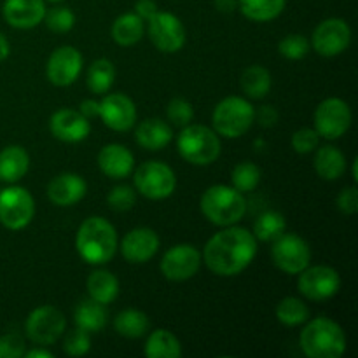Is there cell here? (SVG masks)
<instances>
[{"label":"cell","instance_id":"6da1fadb","mask_svg":"<svg viewBox=\"0 0 358 358\" xmlns=\"http://www.w3.org/2000/svg\"><path fill=\"white\" fill-rule=\"evenodd\" d=\"M257 255V238L245 227L227 226L213 234L205 245L201 257L206 268L219 276L243 273Z\"/></svg>","mask_w":358,"mask_h":358},{"label":"cell","instance_id":"7a4b0ae2","mask_svg":"<svg viewBox=\"0 0 358 358\" xmlns=\"http://www.w3.org/2000/svg\"><path fill=\"white\" fill-rule=\"evenodd\" d=\"M117 247V233L107 219L90 217L80 224L76 236V248L80 259L87 264H107L115 255Z\"/></svg>","mask_w":358,"mask_h":358},{"label":"cell","instance_id":"3957f363","mask_svg":"<svg viewBox=\"0 0 358 358\" xmlns=\"http://www.w3.org/2000/svg\"><path fill=\"white\" fill-rule=\"evenodd\" d=\"M299 345L308 358H339L346 352V334L334 320L318 317L301 331Z\"/></svg>","mask_w":358,"mask_h":358},{"label":"cell","instance_id":"277c9868","mask_svg":"<svg viewBox=\"0 0 358 358\" xmlns=\"http://www.w3.org/2000/svg\"><path fill=\"white\" fill-rule=\"evenodd\" d=\"M199 208L205 219L213 226L227 227L240 222L247 213V199L243 192L231 185L217 184L206 189L199 199Z\"/></svg>","mask_w":358,"mask_h":358},{"label":"cell","instance_id":"5b68a950","mask_svg":"<svg viewBox=\"0 0 358 358\" xmlns=\"http://www.w3.org/2000/svg\"><path fill=\"white\" fill-rule=\"evenodd\" d=\"M177 149L187 163L194 166H208L219 159L222 143L213 129L203 124H187L178 135Z\"/></svg>","mask_w":358,"mask_h":358},{"label":"cell","instance_id":"8992f818","mask_svg":"<svg viewBox=\"0 0 358 358\" xmlns=\"http://www.w3.org/2000/svg\"><path fill=\"white\" fill-rule=\"evenodd\" d=\"M255 121V108L241 96H227L217 103L212 114L213 131L224 138H240Z\"/></svg>","mask_w":358,"mask_h":358},{"label":"cell","instance_id":"52a82bcc","mask_svg":"<svg viewBox=\"0 0 358 358\" xmlns=\"http://www.w3.org/2000/svg\"><path fill=\"white\" fill-rule=\"evenodd\" d=\"M135 189L147 199L159 201L170 198L177 189V175L161 161H147L135 171Z\"/></svg>","mask_w":358,"mask_h":358},{"label":"cell","instance_id":"ba28073f","mask_svg":"<svg viewBox=\"0 0 358 358\" xmlns=\"http://www.w3.org/2000/svg\"><path fill=\"white\" fill-rule=\"evenodd\" d=\"M273 264L287 275H299L310 266L311 248L301 236L294 233H283L273 241Z\"/></svg>","mask_w":358,"mask_h":358},{"label":"cell","instance_id":"9c48e42d","mask_svg":"<svg viewBox=\"0 0 358 358\" xmlns=\"http://www.w3.org/2000/svg\"><path fill=\"white\" fill-rule=\"evenodd\" d=\"M35 215L34 196L24 187H7L0 191V224L10 231L24 229Z\"/></svg>","mask_w":358,"mask_h":358},{"label":"cell","instance_id":"30bf717a","mask_svg":"<svg viewBox=\"0 0 358 358\" xmlns=\"http://www.w3.org/2000/svg\"><path fill=\"white\" fill-rule=\"evenodd\" d=\"M65 315L55 306H41L31 311L24 324L28 339L38 346L55 345L65 334Z\"/></svg>","mask_w":358,"mask_h":358},{"label":"cell","instance_id":"8fae6325","mask_svg":"<svg viewBox=\"0 0 358 358\" xmlns=\"http://www.w3.org/2000/svg\"><path fill=\"white\" fill-rule=\"evenodd\" d=\"M297 289L306 299L324 303L332 299L341 289V276L331 266H308L299 273Z\"/></svg>","mask_w":358,"mask_h":358},{"label":"cell","instance_id":"7c38bea8","mask_svg":"<svg viewBox=\"0 0 358 358\" xmlns=\"http://www.w3.org/2000/svg\"><path fill=\"white\" fill-rule=\"evenodd\" d=\"M350 126H352V110L341 98H327L315 110V129L324 138H341Z\"/></svg>","mask_w":358,"mask_h":358},{"label":"cell","instance_id":"4fadbf2b","mask_svg":"<svg viewBox=\"0 0 358 358\" xmlns=\"http://www.w3.org/2000/svg\"><path fill=\"white\" fill-rule=\"evenodd\" d=\"M350 42H352V30L348 23L341 17H329L315 28L310 44L320 56L332 58L345 52L350 48Z\"/></svg>","mask_w":358,"mask_h":358},{"label":"cell","instance_id":"5bb4252c","mask_svg":"<svg viewBox=\"0 0 358 358\" xmlns=\"http://www.w3.org/2000/svg\"><path fill=\"white\" fill-rule=\"evenodd\" d=\"M147 23L150 41L161 52L173 55L185 45V28L175 14L157 10Z\"/></svg>","mask_w":358,"mask_h":358},{"label":"cell","instance_id":"9a60e30c","mask_svg":"<svg viewBox=\"0 0 358 358\" xmlns=\"http://www.w3.org/2000/svg\"><path fill=\"white\" fill-rule=\"evenodd\" d=\"M201 262V252L194 245L182 243L166 250L159 268L164 278L170 282H185L199 271Z\"/></svg>","mask_w":358,"mask_h":358},{"label":"cell","instance_id":"2e32d148","mask_svg":"<svg viewBox=\"0 0 358 358\" xmlns=\"http://www.w3.org/2000/svg\"><path fill=\"white\" fill-rule=\"evenodd\" d=\"M80 70H83V55L72 45H62L49 56L45 76L51 84L65 87L76 83Z\"/></svg>","mask_w":358,"mask_h":358},{"label":"cell","instance_id":"e0dca14e","mask_svg":"<svg viewBox=\"0 0 358 358\" xmlns=\"http://www.w3.org/2000/svg\"><path fill=\"white\" fill-rule=\"evenodd\" d=\"M107 128L114 131H129L136 122L135 101L124 93H110L100 100V114Z\"/></svg>","mask_w":358,"mask_h":358},{"label":"cell","instance_id":"ac0fdd59","mask_svg":"<svg viewBox=\"0 0 358 358\" xmlns=\"http://www.w3.org/2000/svg\"><path fill=\"white\" fill-rule=\"evenodd\" d=\"M49 129L52 136L66 143H79L91 133L90 119L73 108H59L49 119Z\"/></svg>","mask_w":358,"mask_h":358},{"label":"cell","instance_id":"d6986e66","mask_svg":"<svg viewBox=\"0 0 358 358\" xmlns=\"http://www.w3.org/2000/svg\"><path fill=\"white\" fill-rule=\"evenodd\" d=\"M159 250V236L150 227L131 229L121 241V254L129 264H145Z\"/></svg>","mask_w":358,"mask_h":358},{"label":"cell","instance_id":"ffe728a7","mask_svg":"<svg viewBox=\"0 0 358 358\" xmlns=\"http://www.w3.org/2000/svg\"><path fill=\"white\" fill-rule=\"evenodd\" d=\"M44 0H6L2 7L3 20L17 30H30L42 23L45 14Z\"/></svg>","mask_w":358,"mask_h":358},{"label":"cell","instance_id":"44dd1931","mask_svg":"<svg viewBox=\"0 0 358 358\" xmlns=\"http://www.w3.org/2000/svg\"><path fill=\"white\" fill-rule=\"evenodd\" d=\"M98 166L114 180L129 177L135 170V156L121 143H108L98 152Z\"/></svg>","mask_w":358,"mask_h":358},{"label":"cell","instance_id":"7402d4cb","mask_svg":"<svg viewBox=\"0 0 358 358\" xmlns=\"http://www.w3.org/2000/svg\"><path fill=\"white\" fill-rule=\"evenodd\" d=\"M87 184L77 173H59L48 185V198L56 206H72L86 196Z\"/></svg>","mask_w":358,"mask_h":358},{"label":"cell","instance_id":"603a6c76","mask_svg":"<svg viewBox=\"0 0 358 358\" xmlns=\"http://www.w3.org/2000/svg\"><path fill=\"white\" fill-rule=\"evenodd\" d=\"M135 138L142 149L156 152V150L164 149L173 140V129L163 119H145L136 126Z\"/></svg>","mask_w":358,"mask_h":358},{"label":"cell","instance_id":"cb8c5ba5","mask_svg":"<svg viewBox=\"0 0 358 358\" xmlns=\"http://www.w3.org/2000/svg\"><path fill=\"white\" fill-rule=\"evenodd\" d=\"M30 166L28 152L20 145H9L0 152V180L16 184L27 175Z\"/></svg>","mask_w":358,"mask_h":358},{"label":"cell","instance_id":"d4e9b609","mask_svg":"<svg viewBox=\"0 0 358 358\" xmlns=\"http://www.w3.org/2000/svg\"><path fill=\"white\" fill-rule=\"evenodd\" d=\"M315 170L324 180H338L346 171L345 152L334 145H324L315 154Z\"/></svg>","mask_w":358,"mask_h":358},{"label":"cell","instance_id":"484cf974","mask_svg":"<svg viewBox=\"0 0 358 358\" xmlns=\"http://www.w3.org/2000/svg\"><path fill=\"white\" fill-rule=\"evenodd\" d=\"M73 322L79 329L90 332V334H96V332L103 331L107 325V310L105 304L96 303L94 299H84L77 304L76 311H73Z\"/></svg>","mask_w":358,"mask_h":358},{"label":"cell","instance_id":"4316f807","mask_svg":"<svg viewBox=\"0 0 358 358\" xmlns=\"http://www.w3.org/2000/svg\"><path fill=\"white\" fill-rule=\"evenodd\" d=\"M145 21L135 13L121 14L117 20L112 24V38L115 44L122 45V48H129L135 45L136 42L142 41L143 34H145Z\"/></svg>","mask_w":358,"mask_h":358},{"label":"cell","instance_id":"83f0119b","mask_svg":"<svg viewBox=\"0 0 358 358\" xmlns=\"http://www.w3.org/2000/svg\"><path fill=\"white\" fill-rule=\"evenodd\" d=\"M86 287L91 299L105 304V306L114 303L115 297L119 296V280L107 269H98V271L91 273Z\"/></svg>","mask_w":358,"mask_h":358},{"label":"cell","instance_id":"f1b7e54d","mask_svg":"<svg viewBox=\"0 0 358 358\" xmlns=\"http://www.w3.org/2000/svg\"><path fill=\"white\" fill-rule=\"evenodd\" d=\"M143 355L147 358H180L182 345L173 332L157 329L147 339Z\"/></svg>","mask_w":358,"mask_h":358},{"label":"cell","instance_id":"f546056e","mask_svg":"<svg viewBox=\"0 0 358 358\" xmlns=\"http://www.w3.org/2000/svg\"><path fill=\"white\" fill-rule=\"evenodd\" d=\"M271 73L264 66L252 65L241 73V90L252 100H262L271 91Z\"/></svg>","mask_w":358,"mask_h":358},{"label":"cell","instance_id":"4dcf8cb0","mask_svg":"<svg viewBox=\"0 0 358 358\" xmlns=\"http://www.w3.org/2000/svg\"><path fill=\"white\" fill-rule=\"evenodd\" d=\"M285 2L287 0H238V7L248 20L266 23L283 13Z\"/></svg>","mask_w":358,"mask_h":358},{"label":"cell","instance_id":"1f68e13d","mask_svg":"<svg viewBox=\"0 0 358 358\" xmlns=\"http://www.w3.org/2000/svg\"><path fill=\"white\" fill-rule=\"evenodd\" d=\"M149 327V317H147L143 311L133 310V308L121 311V313L114 318L115 332L128 339L142 338V336L147 334Z\"/></svg>","mask_w":358,"mask_h":358},{"label":"cell","instance_id":"d6a6232c","mask_svg":"<svg viewBox=\"0 0 358 358\" xmlns=\"http://www.w3.org/2000/svg\"><path fill=\"white\" fill-rule=\"evenodd\" d=\"M115 80V66L110 59L100 58L87 69V90L94 94H105Z\"/></svg>","mask_w":358,"mask_h":358},{"label":"cell","instance_id":"836d02e7","mask_svg":"<svg viewBox=\"0 0 358 358\" xmlns=\"http://www.w3.org/2000/svg\"><path fill=\"white\" fill-rule=\"evenodd\" d=\"M287 231V220L283 217V213L275 212V210H269L264 212L262 215L257 217L254 224V236L257 238V241H266V243H273L276 238L282 236Z\"/></svg>","mask_w":358,"mask_h":358},{"label":"cell","instance_id":"e575fe53","mask_svg":"<svg viewBox=\"0 0 358 358\" xmlns=\"http://www.w3.org/2000/svg\"><path fill=\"white\" fill-rule=\"evenodd\" d=\"M276 318L280 324L287 327H297L308 322L310 318V308L297 297H285L276 306Z\"/></svg>","mask_w":358,"mask_h":358},{"label":"cell","instance_id":"d590c367","mask_svg":"<svg viewBox=\"0 0 358 358\" xmlns=\"http://www.w3.org/2000/svg\"><path fill=\"white\" fill-rule=\"evenodd\" d=\"M231 182H233V187L240 192H252L261 182V168L257 164L250 163V161H243V163H238L233 168V173H231Z\"/></svg>","mask_w":358,"mask_h":358},{"label":"cell","instance_id":"8d00e7d4","mask_svg":"<svg viewBox=\"0 0 358 358\" xmlns=\"http://www.w3.org/2000/svg\"><path fill=\"white\" fill-rule=\"evenodd\" d=\"M45 27L55 34H66L76 24V14L69 9V7H52V9L45 10L44 20Z\"/></svg>","mask_w":358,"mask_h":358},{"label":"cell","instance_id":"74e56055","mask_svg":"<svg viewBox=\"0 0 358 358\" xmlns=\"http://www.w3.org/2000/svg\"><path fill=\"white\" fill-rule=\"evenodd\" d=\"M310 41H308L304 35L299 34H290L287 37H283L278 44V51L283 58L292 59V62H297V59H303L304 56L310 52Z\"/></svg>","mask_w":358,"mask_h":358},{"label":"cell","instance_id":"f35d334b","mask_svg":"<svg viewBox=\"0 0 358 358\" xmlns=\"http://www.w3.org/2000/svg\"><path fill=\"white\" fill-rule=\"evenodd\" d=\"M91 350L90 332L77 327L76 331H70L63 341V352L70 357H84Z\"/></svg>","mask_w":358,"mask_h":358},{"label":"cell","instance_id":"ab89813d","mask_svg":"<svg viewBox=\"0 0 358 358\" xmlns=\"http://www.w3.org/2000/svg\"><path fill=\"white\" fill-rule=\"evenodd\" d=\"M107 203L114 212H128L135 206L136 192L129 185H115L107 196Z\"/></svg>","mask_w":358,"mask_h":358},{"label":"cell","instance_id":"60d3db41","mask_svg":"<svg viewBox=\"0 0 358 358\" xmlns=\"http://www.w3.org/2000/svg\"><path fill=\"white\" fill-rule=\"evenodd\" d=\"M166 115L175 126H184L191 124L192 117H194V108H192L191 101H187L185 98H173V100L168 103Z\"/></svg>","mask_w":358,"mask_h":358},{"label":"cell","instance_id":"b9f144b4","mask_svg":"<svg viewBox=\"0 0 358 358\" xmlns=\"http://www.w3.org/2000/svg\"><path fill=\"white\" fill-rule=\"evenodd\" d=\"M320 142V135L315 128H301L292 135V147L297 154L313 152Z\"/></svg>","mask_w":358,"mask_h":358},{"label":"cell","instance_id":"7bdbcfd3","mask_svg":"<svg viewBox=\"0 0 358 358\" xmlns=\"http://www.w3.org/2000/svg\"><path fill=\"white\" fill-rule=\"evenodd\" d=\"M27 352L24 339L16 332H9L0 338V358H21Z\"/></svg>","mask_w":358,"mask_h":358},{"label":"cell","instance_id":"ee69618b","mask_svg":"<svg viewBox=\"0 0 358 358\" xmlns=\"http://www.w3.org/2000/svg\"><path fill=\"white\" fill-rule=\"evenodd\" d=\"M336 205H338L339 212L345 215H355L358 212V191L355 185L343 189L336 199Z\"/></svg>","mask_w":358,"mask_h":358},{"label":"cell","instance_id":"f6af8a7d","mask_svg":"<svg viewBox=\"0 0 358 358\" xmlns=\"http://www.w3.org/2000/svg\"><path fill=\"white\" fill-rule=\"evenodd\" d=\"M255 119H257L259 124L264 126V128H271V126H275L276 121H278V112H276V108L271 107V105H264V107H261L259 110H255Z\"/></svg>","mask_w":358,"mask_h":358},{"label":"cell","instance_id":"bcb514c9","mask_svg":"<svg viewBox=\"0 0 358 358\" xmlns=\"http://www.w3.org/2000/svg\"><path fill=\"white\" fill-rule=\"evenodd\" d=\"M157 3L154 0H138L135 6V14H138L143 21H149L157 13Z\"/></svg>","mask_w":358,"mask_h":358},{"label":"cell","instance_id":"7dc6e473","mask_svg":"<svg viewBox=\"0 0 358 358\" xmlns=\"http://www.w3.org/2000/svg\"><path fill=\"white\" fill-rule=\"evenodd\" d=\"M79 112L87 119L98 117V114H100V101L93 100V98H87V100H84L83 103H80Z\"/></svg>","mask_w":358,"mask_h":358},{"label":"cell","instance_id":"c3c4849f","mask_svg":"<svg viewBox=\"0 0 358 358\" xmlns=\"http://www.w3.org/2000/svg\"><path fill=\"white\" fill-rule=\"evenodd\" d=\"M238 6V0H215V7L220 13H233Z\"/></svg>","mask_w":358,"mask_h":358},{"label":"cell","instance_id":"681fc988","mask_svg":"<svg viewBox=\"0 0 358 358\" xmlns=\"http://www.w3.org/2000/svg\"><path fill=\"white\" fill-rule=\"evenodd\" d=\"M24 357L27 358H55L49 350H42V348H34L30 352H24Z\"/></svg>","mask_w":358,"mask_h":358},{"label":"cell","instance_id":"f907efd6","mask_svg":"<svg viewBox=\"0 0 358 358\" xmlns=\"http://www.w3.org/2000/svg\"><path fill=\"white\" fill-rule=\"evenodd\" d=\"M10 52V45H9V41L6 38V35L0 31V62H3V59L9 56Z\"/></svg>","mask_w":358,"mask_h":358},{"label":"cell","instance_id":"816d5d0a","mask_svg":"<svg viewBox=\"0 0 358 358\" xmlns=\"http://www.w3.org/2000/svg\"><path fill=\"white\" fill-rule=\"evenodd\" d=\"M357 166H358V159H357V157H355V161H353V171H352V173H353V180H358V173H357Z\"/></svg>","mask_w":358,"mask_h":358},{"label":"cell","instance_id":"f5cc1de1","mask_svg":"<svg viewBox=\"0 0 358 358\" xmlns=\"http://www.w3.org/2000/svg\"><path fill=\"white\" fill-rule=\"evenodd\" d=\"M49 2H62V0H49Z\"/></svg>","mask_w":358,"mask_h":358}]
</instances>
